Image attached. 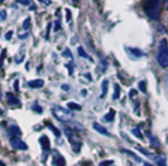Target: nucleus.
I'll return each instance as SVG.
<instances>
[{
	"label": "nucleus",
	"mask_w": 168,
	"mask_h": 166,
	"mask_svg": "<svg viewBox=\"0 0 168 166\" xmlns=\"http://www.w3.org/2000/svg\"><path fill=\"white\" fill-rule=\"evenodd\" d=\"M160 4H162V0H145L143 2V11L146 12V14L150 18L158 20Z\"/></svg>",
	"instance_id": "obj_1"
},
{
	"label": "nucleus",
	"mask_w": 168,
	"mask_h": 166,
	"mask_svg": "<svg viewBox=\"0 0 168 166\" xmlns=\"http://www.w3.org/2000/svg\"><path fill=\"white\" fill-rule=\"evenodd\" d=\"M156 60L159 65L163 68L168 67V43L167 39H162L158 46V54H156Z\"/></svg>",
	"instance_id": "obj_2"
},
{
	"label": "nucleus",
	"mask_w": 168,
	"mask_h": 166,
	"mask_svg": "<svg viewBox=\"0 0 168 166\" xmlns=\"http://www.w3.org/2000/svg\"><path fill=\"white\" fill-rule=\"evenodd\" d=\"M65 133H66L67 139H69V141H70L71 147H72V149H74V152L79 153L80 149H82V140L79 139V135L71 128H65Z\"/></svg>",
	"instance_id": "obj_3"
},
{
	"label": "nucleus",
	"mask_w": 168,
	"mask_h": 166,
	"mask_svg": "<svg viewBox=\"0 0 168 166\" xmlns=\"http://www.w3.org/2000/svg\"><path fill=\"white\" fill-rule=\"evenodd\" d=\"M51 113H53V115L61 122H69V120L72 119V113L67 109L61 107V106H54L53 110H51Z\"/></svg>",
	"instance_id": "obj_4"
},
{
	"label": "nucleus",
	"mask_w": 168,
	"mask_h": 166,
	"mask_svg": "<svg viewBox=\"0 0 168 166\" xmlns=\"http://www.w3.org/2000/svg\"><path fill=\"white\" fill-rule=\"evenodd\" d=\"M11 145L15 149H21V151H26L28 149L26 143H24L20 137H13V139H11Z\"/></svg>",
	"instance_id": "obj_5"
},
{
	"label": "nucleus",
	"mask_w": 168,
	"mask_h": 166,
	"mask_svg": "<svg viewBox=\"0 0 168 166\" xmlns=\"http://www.w3.org/2000/svg\"><path fill=\"white\" fill-rule=\"evenodd\" d=\"M8 135H9L11 139H13V137H21V129L17 126H11L8 128Z\"/></svg>",
	"instance_id": "obj_6"
},
{
	"label": "nucleus",
	"mask_w": 168,
	"mask_h": 166,
	"mask_svg": "<svg viewBox=\"0 0 168 166\" xmlns=\"http://www.w3.org/2000/svg\"><path fill=\"white\" fill-rule=\"evenodd\" d=\"M39 144H41L43 152H47L50 149V140L46 135H42L41 137H39Z\"/></svg>",
	"instance_id": "obj_7"
},
{
	"label": "nucleus",
	"mask_w": 168,
	"mask_h": 166,
	"mask_svg": "<svg viewBox=\"0 0 168 166\" xmlns=\"http://www.w3.org/2000/svg\"><path fill=\"white\" fill-rule=\"evenodd\" d=\"M5 97H7V101H8V104H9V105L21 106V102H20L18 98H16V96H15L13 93H7Z\"/></svg>",
	"instance_id": "obj_8"
},
{
	"label": "nucleus",
	"mask_w": 168,
	"mask_h": 166,
	"mask_svg": "<svg viewBox=\"0 0 168 166\" xmlns=\"http://www.w3.org/2000/svg\"><path fill=\"white\" fill-rule=\"evenodd\" d=\"M53 165L54 166H66V160L63 158L62 155H55L54 158H53Z\"/></svg>",
	"instance_id": "obj_9"
},
{
	"label": "nucleus",
	"mask_w": 168,
	"mask_h": 166,
	"mask_svg": "<svg viewBox=\"0 0 168 166\" xmlns=\"http://www.w3.org/2000/svg\"><path fill=\"white\" fill-rule=\"evenodd\" d=\"M93 128H95L97 132L101 133V135H104V136H110V135H109V131H108V129H106L105 127L100 126L99 123H93Z\"/></svg>",
	"instance_id": "obj_10"
},
{
	"label": "nucleus",
	"mask_w": 168,
	"mask_h": 166,
	"mask_svg": "<svg viewBox=\"0 0 168 166\" xmlns=\"http://www.w3.org/2000/svg\"><path fill=\"white\" fill-rule=\"evenodd\" d=\"M43 80H41V78H38V80H32V81H29L28 82V85L30 86V88H42L43 86Z\"/></svg>",
	"instance_id": "obj_11"
},
{
	"label": "nucleus",
	"mask_w": 168,
	"mask_h": 166,
	"mask_svg": "<svg viewBox=\"0 0 168 166\" xmlns=\"http://www.w3.org/2000/svg\"><path fill=\"white\" fill-rule=\"evenodd\" d=\"M121 152L123 153H126V155H129V157H131V158H134V161H137V162H142V160L139 158V157L135 155L134 152H131V151H127V149H121Z\"/></svg>",
	"instance_id": "obj_12"
},
{
	"label": "nucleus",
	"mask_w": 168,
	"mask_h": 166,
	"mask_svg": "<svg viewBox=\"0 0 168 166\" xmlns=\"http://www.w3.org/2000/svg\"><path fill=\"white\" fill-rule=\"evenodd\" d=\"M46 126H47V127H49V128L51 129V131H53V132L55 133V136H57V137H59V136H61V131H59L58 128H55L54 126H53V123H50V122H47V123H46Z\"/></svg>",
	"instance_id": "obj_13"
},
{
	"label": "nucleus",
	"mask_w": 168,
	"mask_h": 166,
	"mask_svg": "<svg viewBox=\"0 0 168 166\" xmlns=\"http://www.w3.org/2000/svg\"><path fill=\"white\" fill-rule=\"evenodd\" d=\"M108 80H104L102 81V85H101V89H102V94H101V98H104L106 96V93H108Z\"/></svg>",
	"instance_id": "obj_14"
},
{
	"label": "nucleus",
	"mask_w": 168,
	"mask_h": 166,
	"mask_svg": "<svg viewBox=\"0 0 168 166\" xmlns=\"http://www.w3.org/2000/svg\"><path fill=\"white\" fill-rule=\"evenodd\" d=\"M20 4H22V5H29L30 7V11H34V5L33 3H32V0H17Z\"/></svg>",
	"instance_id": "obj_15"
},
{
	"label": "nucleus",
	"mask_w": 168,
	"mask_h": 166,
	"mask_svg": "<svg viewBox=\"0 0 168 166\" xmlns=\"http://www.w3.org/2000/svg\"><path fill=\"white\" fill-rule=\"evenodd\" d=\"M130 54H133L134 56H137V58H139V56H143V54L141 50H138V49H130Z\"/></svg>",
	"instance_id": "obj_16"
},
{
	"label": "nucleus",
	"mask_w": 168,
	"mask_h": 166,
	"mask_svg": "<svg viewBox=\"0 0 168 166\" xmlns=\"http://www.w3.org/2000/svg\"><path fill=\"white\" fill-rule=\"evenodd\" d=\"M67 106H69V110H76V111H78V110H80V109H82L80 106L76 105L75 102H69V104H67Z\"/></svg>",
	"instance_id": "obj_17"
},
{
	"label": "nucleus",
	"mask_w": 168,
	"mask_h": 166,
	"mask_svg": "<svg viewBox=\"0 0 168 166\" xmlns=\"http://www.w3.org/2000/svg\"><path fill=\"white\" fill-rule=\"evenodd\" d=\"M131 132H133V133H134V135H135V136H137V137H138V139H143V135H142V132H141V131H139V128H138V127H135V128H133V129H131Z\"/></svg>",
	"instance_id": "obj_18"
},
{
	"label": "nucleus",
	"mask_w": 168,
	"mask_h": 166,
	"mask_svg": "<svg viewBox=\"0 0 168 166\" xmlns=\"http://www.w3.org/2000/svg\"><path fill=\"white\" fill-rule=\"evenodd\" d=\"M114 119V110H110L109 113H108V115L105 117V120L106 122H112Z\"/></svg>",
	"instance_id": "obj_19"
},
{
	"label": "nucleus",
	"mask_w": 168,
	"mask_h": 166,
	"mask_svg": "<svg viewBox=\"0 0 168 166\" xmlns=\"http://www.w3.org/2000/svg\"><path fill=\"white\" fill-rule=\"evenodd\" d=\"M118 97H119V86L116 84L114 85V96H113V98H114V100H118Z\"/></svg>",
	"instance_id": "obj_20"
},
{
	"label": "nucleus",
	"mask_w": 168,
	"mask_h": 166,
	"mask_svg": "<svg viewBox=\"0 0 168 166\" xmlns=\"http://www.w3.org/2000/svg\"><path fill=\"white\" fill-rule=\"evenodd\" d=\"M22 26H24V29H25V30H29V27H30V18L29 17L25 18V21H24V24H22Z\"/></svg>",
	"instance_id": "obj_21"
},
{
	"label": "nucleus",
	"mask_w": 168,
	"mask_h": 166,
	"mask_svg": "<svg viewBox=\"0 0 168 166\" xmlns=\"http://www.w3.org/2000/svg\"><path fill=\"white\" fill-rule=\"evenodd\" d=\"M78 53H79V55H80V56L89 59V55H87L86 53H84V49H83V47H79V49H78Z\"/></svg>",
	"instance_id": "obj_22"
},
{
	"label": "nucleus",
	"mask_w": 168,
	"mask_h": 166,
	"mask_svg": "<svg viewBox=\"0 0 168 166\" xmlns=\"http://www.w3.org/2000/svg\"><path fill=\"white\" fill-rule=\"evenodd\" d=\"M137 149H138V151L141 152V153H143V155H146L147 157H153V155H151L150 152H147L146 149H143V148H141V147H137Z\"/></svg>",
	"instance_id": "obj_23"
},
{
	"label": "nucleus",
	"mask_w": 168,
	"mask_h": 166,
	"mask_svg": "<svg viewBox=\"0 0 168 166\" xmlns=\"http://www.w3.org/2000/svg\"><path fill=\"white\" fill-rule=\"evenodd\" d=\"M113 165V161L112 160H106V161H102V162H100L99 166H112Z\"/></svg>",
	"instance_id": "obj_24"
},
{
	"label": "nucleus",
	"mask_w": 168,
	"mask_h": 166,
	"mask_svg": "<svg viewBox=\"0 0 168 166\" xmlns=\"http://www.w3.org/2000/svg\"><path fill=\"white\" fill-rule=\"evenodd\" d=\"M139 89H141L143 93L147 92V89H146V81H141V82H139Z\"/></svg>",
	"instance_id": "obj_25"
},
{
	"label": "nucleus",
	"mask_w": 168,
	"mask_h": 166,
	"mask_svg": "<svg viewBox=\"0 0 168 166\" xmlns=\"http://www.w3.org/2000/svg\"><path fill=\"white\" fill-rule=\"evenodd\" d=\"M34 110V111H38V113H42V107L41 106H38V105H33V107H32Z\"/></svg>",
	"instance_id": "obj_26"
},
{
	"label": "nucleus",
	"mask_w": 168,
	"mask_h": 166,
	"mask_svg": "<svg viewBox=\"0 0 168 166\" xmlns=\"http://www.w3.org/2000/svg\"><path fill=\"white\" fill-rule=\"evenodd\" d=\"M63 56H69V58H72V54L70 53V50H65V53H63Z\"/></svg>",
	"instance_id": "obj_27"
},
{
	"label": "nucleus",
	"mask_w": 168,
	"mask_h": 166,
	"mask_svg": "<svg viewBox=\"0 0 168 166\" xmlns=\"http://www.w3.org/2000/svg\"><path fill=\"white\" fill-rule=\"evenodd\" d=\"M66 20H67V21H69V22L71 21V12H70L69 9L66 11Z\"/></svg>",
	"instance_id": "obj_28"
},
{
	"label": "nucleus",
	"mask_w": 168,
	"mask_h": 166,
	"mask_svg": "<svg viewBox=\"0 0 168 166\" xmlns=\"http://www.w3.org/2000/svg\"><path fill=\"white\" fill-rule=\"evenodd\" d=\"M129 96H130V98H131V97H135V96H137V90L131 89V90H130V94H129Z\"/></svg>",
	"instance_id": "obj_29"
},
{
	"label": "nucleus",
	"mask_w": 168,
	"mask_h": 166,
	"mask_svg": "<svg viewBox=\"0 0 168 166\" xmlns=\"http://www.w3.org/2000/svg\"><path fill=\"white\" fill-rule=\"evenodd\" d=\"M5 17H7V13L4 11H2L0 12V18H3V20H5Z\"/></svg>",
	"instance_id": "obj_30"
},
{
	"label": "nucleus",
	"mask_w": 168,
	"mask_h": 166,
	"mask_svg": "<svg viewBox=\"0 0 168 166\" xmlns=\"http://www.w3.org/2000/svg\"><path fill=\"white\" fill-rule=\"evenodd\" d=\"M12 34H13V31H8V33H7V35H5V38H7V39H11Z\"/></svg>",
	"instance_id": "obj_31"
},
{
	"label": "nucleus",
	"mask_w": 168,
	"mask_h": 166,
	"mask_svg": "<svg viewBox=\"0 0 168 166\" xmlns=\"http://www.w3.org/2000/svg\"><path fill=\"white\" fill-rule=\"evenodd\" d=\"M13 86H15V89H16V90H18V81H17V80H16V81H15V84H13Z\"/></svg>",
	"instance_id": "obj_32"
},
{
	"label": "nucleus",
	"mask_w": 168,
	"mask_h": 166,
	"mask_svg": "<svg viewBox=\"0 0 168 166\" xmlns=\"http://www.w3.org/2000/svg\"><path fill=\"white\" fill-rule=\"evenodd\" d=\"M38 2H41V3H43V4H50V3H51L50 0H38Z\"/></svg>",
	"instance_id": "obj_33"
},
{
	"label": "nucleus",
	"mask_w": 168,
	"mask_h": 166,
	"mask_svg": "<svg viewBox=\"0 0 168 166\" xmlns=\"http://www.w3.org/2000/svg\"><path fill=\"white\" fill-rule=\"evenodd\" d=\"M62 89H63V90H70V86H69V85H63Z\"/></svg>",
	"instance_id": "obj_34"
},
{
	"label": "nucleus",
	"mask_w": 168,
	"mask_h": 166,
	"mask_svg": "<svg viewBox=\"0 0 168 166\" xmlns=\"http://www.w3.org/2000/svg\"><path fill=\"white\" fill-rule=\"evenodd\" d=\"M166 9L168 11V0H166Z\"/></svg>",
	"instance_id": "obj_35"
},
{
	"label": "nucleus",
	"mask_w": 168,
	"mask_h": 166,
	"mask_svg": "<svg viewBox=\"0 0 168 166\" xmlns=\"http://www.w3.org/2000/svg\"><path fill=\"white\" fill-rule=\"evenodd\" d=\"M72 2H74V4H78V3H79V0H72Z\"/></svg>",
	"instance_id": "obj_36"
},
{
	"label": "nucleus",
	"mask_w": 168,
	"mask_h": 166,
	"mask_svg": "<svg viewBox=\"0 0 168 166\" xmlns=\"http://www.w3.org/2000/svg\"><path fill=\"white\" fill-rule=\"evenodd\" d=\"M0 166H5V164H4V162H2V161H0Z\"/></svg>",
	"instance_id": "obj_37"
},
{
	"label": "nucleus",
	"mask_w": 168,
	"mask_h": 166,
	"mask_svg": "<svg viewBox=\"0 0 168 166\" xmlns=\"http://www.w3.org/2000/svg\"><path fill=\"white\" fill-rule=\"evenodd\" d=\"M145 166H153L151 164H147V162H145Z\"/></svg>",
	"instance_id": "obj_38"
},
{
	"label": "nucleus",
	"mask_w": 168,
	"mask_h": 166,
	"mask_svg": "<svg viewBox=\"0 0 168 166\" xmlns=\"http://www.w3.org/2000/svg\"><path fill=\"white\" fill-rule=\"evenodd\" d=\"M86 166H92V164H91V162H89V164H87V165H86Z\"/></svg>",
	"instance_id": "obj_39"
},
{
	"label": "nucleus",
	"mask_w": 168,
	"mask_h": 166,
	"mask_svg": "<svg viewBox=\"0 0 168 166\" xmlns=\"http://www.w3.org/2000/svg\"><path fill=\"white\" fill-rule=\"evenodd\" d=\"M3 2H5V0H0V4H2V3H3Z\"/></svg>",
	"instance_id": "obj_40"
}]
</instances>
